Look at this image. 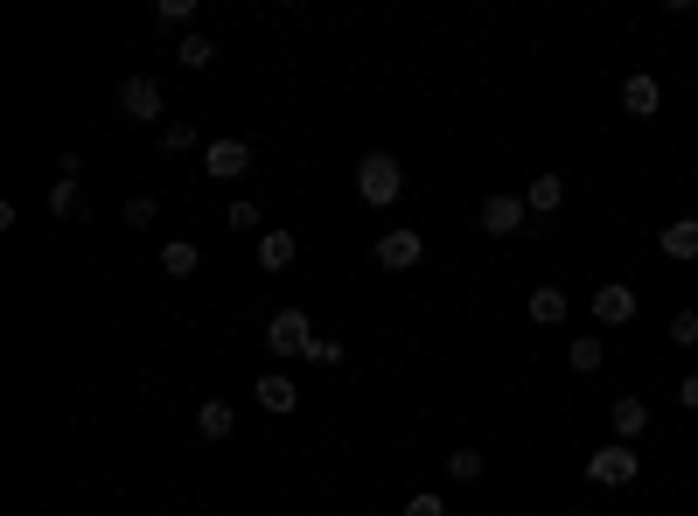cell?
Instances as JSON below:
<instances>
[{"label": "cell", "instance_id": "6da1fadb", "mask_svg": "<svg viewBox=\"0 0 698 516\" xmlns=\"http://www.w3.org/2000/svg\"><path fill=\"white\" fill-rule=\"evenodd\" d=\"M356 196H364L371 210H392V202L405 196V168L392 161V153H364V161H356Z\"/></svg>", "mask_w": 698, "mask_h": 516}, {"label": "cell", "instance_id": "7a4b0ae2", "mask_svg": "<svg viewBox=\"0 0 698 516\" xmlns=\"http://www.w3.org/2000/svg\"><path fill=\"white\" fill-rule=\"evenodd\" d=\"M636 475H642V454H636L629 440H615V447H593V454H587V482H593V488H629Z\"/></svg>", "mask_w": 698, "mask_h": 516}, {"label": "cell", "instance_id": "3957f363", "mask_svg": "<svg viewBox=\"0 0 698 516\" xmlns=\"http://www.w3.org/2000/svg\"><path fill=\"white\" fill-rule=\"evenodd\" d=\"M593 321L601 328H629L636 321V287L629 279H601V287H593Z\"/></svg>", "mask_w": 698, "mask_h": 516}, {"label": "cell", "instance_id": "277c9868", "mask_svg": "<svg viewBox=\"0 0 698 516\" xmlns=\"http://www.w3.org/2000/svg\"><path fill=\"white\" fill-rule=\"evenodd\" d=\"M307 343H315V328H307L301 307H279V315L266 321V349H279V356H307Z\"/></svg>", "mask_w": 698, "mask_h": 516}, {"label": "cell", "instance_id": "5b68a950", "mask_svg": "<svg viewBox=\"0 0 698 516\" xmlns=\"http://www.w3.org/2000/svg\"><path fill=\"white\" fill-rule=\"evenodd\" d=\"M420 258H426V238H420V230H384V238H377V266L384 272H412V266H420Z\"/></svg>", "mask_w": 698, "mask_h": 516}, {"label": "cell", "instance_id": "8992f818", "mask_svg": "<svg viewBox=\"0 0 698 516\" xmlns=\"http://www.w3.org/2000/svg\"><path fill=\"white\" fill-rule=\"evenodd\" d=\"M119 112L134 126H154V119H161V85H154V77H126V85H119Z\"/></svg>", "mask_w": 698, "mask_h": 516}, {"label": "cell", "instance_id": "52a82bcc", "mask_svg": "<svg viewBox=\"0 0 698 516\" xmlns=\"http://www.w3.org/2000/svg\"><path fill=\"white\" fill-rule=\"evenodd\" d=\"M657 106H663L657 70H629V77H622V112H629V119H657Z\"/></svg>", "mask_w": 698, "mask_h": 516}, {"label": "cell", "instance_id": "ba28073f", "mask_svg": "<svg viewBox=\"0 0 698 516\" xmlns=\"http://www.w3.org/2000/svg\"><path fill=\"white\" fill-rule=\"evenodd\" d=\"M524 196H510V189H497V196H489L482 202V230H489V238H510V230H524Z\"/></svg>", "mask_w": 698, "mask_h": 516}, {"label": "cell", "instance_id": "9c48e42d", "mask_svg": "<svg viewBox=\"0 0 698 516\" xmlns=\"http://www.w3.org/2000/svg\"><path fill=\"white\" fill-rule=\"evenodd\" d=\"M203 168H210L217 182H238V175L252 168V147H245V140H210V153H203Z\"/></svg>", "mask_w": 698, "mask_h": 516}, {"label": "cell", "instance_id": "30bf717a", "mask_svg": "<svg viewBox=\"0 0 698 516\" xmlns=\"http://www.w3.org/2000/svg\"><path fill=\"white\" fill-rule=\"evenodd\" d=\"M524 210H531V217H559V210H566V175H552V168H545V175H531Z\"/></svg>", "mask_w": 698, "mask_h": 516}, {"label": "cell", "instance_id": "8fae6325", "mask_svg": "<svg viewBox=\"0 0 698 516\" xmlns=\"http://www.w3.org/2000/svg\"><path fill=\"white\" fill-rule=\"evenodd\" d=\"M657 251H663V258H678V266H691V258H698V217L663 224V230H657Z\"/></svg>", "mask_w": 698, "mask_h": 516}, {"label": "cell", "instance_id": "7c38bea8", "mask_svg": "<svg viewBox=\"0 0 698 516\" xmlns=\"http://www.w3.org/2000/svg\"><path fill=\"white\" fill-rule=\"evenodd\" d=\"M301 258V238L294 230H266V238H258V272H287Z\"/></svg>", "mask_w": 698, "mask_h": 516}, {"label": "cell", "instance_id": "4fadbf2b", "mask_svg": "<svg viewBox=\"0 0 698 516\" xmlns=\"http://www.w3.org/2000/svg\"><path fill=\"white\" fill-rule=\"evenodd\" d=\"M608 419H615V440H642V433H650V405L629 391V398L608 405Z\"/></svg>", "mask_w": 698, "mask_h": 516}, {"label": "cell", "instance_id": "5bb4252c", "mask_svg": "<svg viewBox=\"0 0 698 516\" xmlns=\"http://www.w3.org/2000/svg\"><path fill=\"white\" fill-rule=\"evenodd\" d=\"M252 398L266 405V411H294V405H301V384H294V377H279V370H266V377L252 384Z\"/></svg>", "mask_w": 698, "mask_h": 516}, {"label": "cell", "instance_id": "9a60e30c", "mask_svg": "<svg viewBox=\"0 0 698 516\" xmlns=\"http://www.w3.org/2000/svg\"><path fill=\"white\" fill-rule=\"evenodd\" d=\"M230 426H238V411H230L224 398H203L196 405V433H203V440H230Z\"/></svg>", "mask_w": 698, "mask_h": 516}, {"label": "cell", "instance_id": "2e32d148", "mask_svg": "<svg viewBox=\"0 0 698 516\" xmlns=\"http://www.w3.org/2000/svg\"><path fill=\"white\" fill-rule=\"evenodd\" d=\"M566 315H573V300H566L559 287H538V294H531V321H538V328H559Z\"/></svg>", "mask_w": 698, "mask_h": 516}, {"label": "cell", "instance_id": "e0dca14e", "mask_svg": "<svg viewBox=\"0 0 698 516\" xmlns=\"http://www.w3.org/2000/svg\"><path fill=\"white\" fill-rule=\"evenodd\" d=\"M601 356H608V343H601V335H573V349H566V364H573L580 377H593V370H601Z\"/></svg>", "mask_w": 698, "mask_h": 516}, {"label": "cell", "instance_id": "ac0fdd59", "mask_svg": "<svg viewBox=\"0 0 698 516\" xmlns=\"http://www.w3.org/2000/svg\"><path fill=\"white\" fill-rule=\"evenodd\" d=\"M196 266H203V258H196V245H189V238H175V245H161V272H168V279H189Z\"/></svg>", "mask_w": 698, "mask_h": 516}, {"label": "cell", "instance_id": "d6986e66", "mask_svg": "<svg viewBox=\"0 0 698 516\" xmlns=\"http://www.w3.org/2000/svg\"><path fill=\"white\" fill-rule=\"evenodd\" d=\"M85 210V189H77V175H57V189H49V217H77Z\"/></svg>", "mask_w": 698, "mask_h": 516}, {"label": "cell", "instance_id": "ffe728a7", "mask_svg": "<svg viewBox=\"0 0 698 516\" xmlns=\"http://www.w3.org/2000/svg\"><path fill=\"white\" fill-rule=\"evenodd\" d=\"M175 63H183V70H210V63H217L210 36H183V42H175Z\"/></svg>", "mask_w": 698, "mask_h": 516}, {"label": "cell", "instance_id": "44dd1931", "mask_svg": "<svg viewBox=\"0 0 698 516\" xmlns=\"http://www.w3.org/2000/svg\"><path fill=\"white\" fill-rule=\"evenodd\" d=\"M448 475H454V482H482V475H489L482 447H454V454H448Z\"/></svg>", "mask_w": 698, "mask_h": 516}, {"label": "cell", "instance_id": "7402d4cb", "mask_svg": "<svg viewBox=\"0 0 698 516\" xmlns=\"http://www.w3.org/2000/svg\"><path fill=\"white\" fill-rule=\"evenodd\" d=\"M224 230H238V238H266V224H258V202H230V210H224Z\"/></svg>", "mask_w": 698, "mask_h": 516}, {"label": "cell", "instance_id": "603a6c76", "mask_svg": "<svg viewBox=\"0 0 698 516\" xmlns=\"http://www.w3.org/2000/svg\"><path fill=\"white\" fill-rule=\"evenodd\" d=\"M670 343H678V349H698V307H678V315H670Z\"/></svg>", "mask_w": 698, "mask_h": 516}, {"label": "cell", "instance_id": "cb8c5ba5", "mask_svg": "<svg viewBox=\"0 0 698 516\" xmlns=\"http://www.w3.org/2000/svg\"><path fill=\"white\" fill-rule=\"evenodd\" d=\"M161 147H168V153H189V147H196V126H189V119H168V126H161Z\"/></svg>", "mask_w": 698, "mask_h": 516}, {"label": "cell", "instance_id": "d4e9b609", "mask_svg": "<svg viewBox=\"0 0 698 516\" xmlns=\"http://www.w3.org/2000/svg\"><path fill=\"white\" fill-rule=\"evenodd\" d=\"M126 224H134V230H154V196H134V202H126Z\"/></svg>", "mask_w": 698, "mask_h": 516}, {"label": "cell", "instance_id": "484cf974", "mask_svg": "<svg viewBox=\"0 0 698 516\" xmlns=\"http://www.w3.org/2000/svg\"><path fill=\"white\" fill-rule=\"evenodd\" d=\"M307 364H343V343H322L315 335V343H307Z\"/></svg>", "mask_w": 698, "mask_h": 516}, {"label": "cell", "instance_id": "4316f807", "mask_svg": "<svg viewBox=\"0 0 698 516\" xmlns=\"http://www.w3.org/2000/svg\"><path fill=\"white\" fill-rule=\"evenodd\" d=\"M405 516H448L441 496H405Z\"/></svg>", "mask_w": 698, "mask_h": 516}, {"label": "cell", "instance_id": "83f0119b", "mask_svg": "<svg viewBox=\"0 0 698 516\" xmlns=\"http://www.w3.org/2000/svg\"><path fill=\"white\" fill-rule=\"evenodd\" d=\"M189 14H196V0H161V21H168V29H183Z\"/></svg>", "mask_w": 698, "mask_h": 516}, {"label": "cell", "instance_id": "f1b7e54d", "mask_svg": "<svg viewBox=\"0 0 698 516\" xmlns=\"http://www.w3.org/2000/svg\"><path fill=\"white\" fill-rule=\"evenodd\" d=\"M678 405H685V411H698V370H691V377L678 384Z\"/></svg>", "mask_w": 698, "mask_h": 516}, {"label": "cell", "instance_id": "f546056e", "mask_svg": "<svg viewBox=\"0 0 698 516\" xmlns=\"http://www.w3.org/2000/svg\"><path fill=\"white\" fill-rule=\"evenodd\" d=\"M573 516H587V509H573Z\"/></svg>", "mask_w": 698, "mask_h": 516}]
</instances>
